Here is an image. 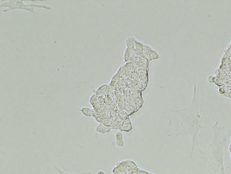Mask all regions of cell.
<instances>
[{
  "mask_svg": "<svg viewBox=\"0 0 231 174\" xmlns=\"http://www.w3.org/2000/svg\"><path fill=\"white\" fill-rule=\"evenodd\" d=\"M173 112L179 117L181 122V131L176 134V137L180 135L191 137V156L195 150L199 132L202 128V115L199 105L196 84L194 86L193 96L190 105L185 109L174 110Z\"/></svg>",
  "mask_w": 231,
  "mask_h": 174,
  "instance_id": "obj_1",
  "label": "cell"
},
{
  "mask_svg": "<svg viewBox=\"0 0 231 174\" xmlns=\"http://www.w3.org/2000/svg\"><path fill=\"white\" fill-rule=\"evenodd\" d=\"M111 130H112L111 128L105 126L104 124H101V123L98 124L95 128L96 132L100 134H105L109 133L111 131Z\"/></svg>",
  "mask_w": 231,
  "mask_h": 174,
  "instance_id": "obj_2",
  "label": "cell"
},
{
  "mask_svg": "<svg viewBox=\"0 0 231 174\" xmlns=\"http://www.w3.org/2000/svg\"><path fill=\"white\" fill-rule=\"evenodd\" d=\"M116 143L118 147H122L124 146V141L123 134L121 132H117L115 135Z\"/></svg>",
  "mask_w": 231,
  "mask_h": 174,
  "instance_id": "obj_3",
  "label": "cell"
},
{
  "mask_svg": "<svg viewBox=\"0 0 231 174\" xmlns=\"http://www.w3.org/2000/svg\"><path fill=\"white\" fill-rule=\"evenodd\" d=\"M80 112L86 117H91L93 115L91 109L88 107H84L80 109Z\"/></svg>",
  "mask_w": 231,
  "mask_h": 174,
  "instance_id": "obj_4",
  "label": "cell"
},
{
  "mask_svg": "<svg viewBox=\"0 0 231 174\" xmlns=\"http://www.w3.org/2000/svg\"><path fill=\"white\" fill-rule=\"evenodd\" d=\"M54 168L55 169V170L59 172V174H71V172H67L66 169L64 168V170H62L61 169H59L58 167H57V166H55ZM91 172H82L80 173L79 174H91Z\"/></svg>",
  "mask_w": 231,
  "mask_h": 174,
  "instance_id": "obj_5",
  "label": "cell"
},
{
  "mask_svg": "<svg viewBox=\"0 0 231 174\" xmlns=\"http://www.w3.org/2000/svg\"><path fill=\"white\" fill-rule=\"evenodd\" d=\"M215 78L214 76H210L208 77V81L210 83H213V82H215Z\"/></svg>",
  "mask_w": 231,
  "mask_h": 174,
  "instance_id": "obj_6",
  "label": "cell"
},
{
  "mask_svg": "<svg viewBox=\"0 0 231 174\" xmlns=\"http://www.w3.org/2000/svg\"><path fill=\"white\" fill-rule=\"evenodd\" d=\"M219 93H220V94H221V95L224 94V93H225V90H224V88H219Z\"/></svg>",
  "mask_w": 231,
  "mask_h": 174,
  "instance_id": "obj_7",
  "label": "cell"
},
{
  "mask_svg": "<svg viewBox=\"0 0 231 174\" xmlns=\"http://www.w3.org/2000/svg\"><path fill=\"white\" fill-rule=\"evenodd\" d=\"M96 174H105V172H104V171H101V170H100V171H98V172H97V173H96Z\"/></svg>",
  "mask_w": 231,
  "mask_h": 174,
  "instance_id": "obj_8",
  "label": "cell"
}]
</instances>
